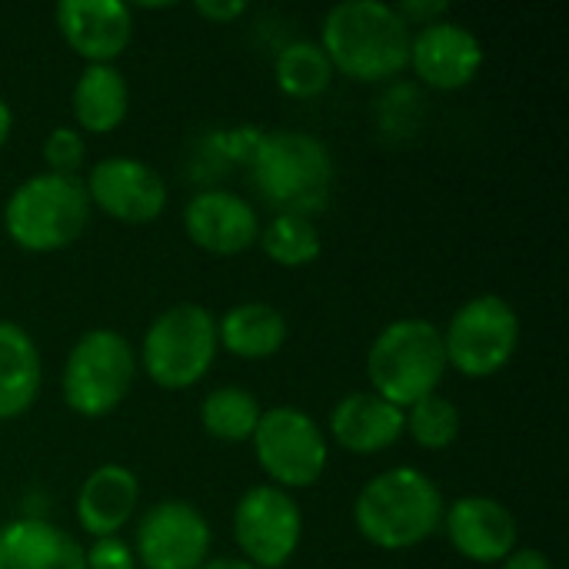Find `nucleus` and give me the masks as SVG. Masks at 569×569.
Instances as JSON below:
<instances>
[{
  "label": "nucleus",
  "mask_w": 569,
  "mask_h": 569,
  "mask_svg": "<svg viewBox=\"0 0 569 569\" xmlns=\"http://www.w3.org/2000/svg\"><path fill=\"white\" fill-rule=\"evenodd\" d=\"M413 30L383 0H343L320 23V47L333 67L357 83L393 80L410 63Z\"/></svg>",
  "instance_id": "f257e3e1"
},
{
  "label": "nucleus",
  "mask_w": 569,
  "mask_h": 569,
  "mask_svg": "<svg viewBox=\"0 0 569 569\" xmlns=\"http://www.w3.org/2000/svg\"><path fill=\"white\" fill-rule=\"evenodd\" d=\"M443 493L417 467H390L363 483L353 503L357 533L377 550H410L427 543L443 523Z\"/></svg>",
  "instance_id": "f03ea898"
},
{
  "label": "nucleus",
  "mask_w": 569,
  "mask_h": 569,
  "mask_svg": "<svg viewBox=\"0 0 569 569\" xmlns=\"http://www.w3.org/2000/svg\"><path fill=\"white\" fill-rule=\"evenodd\" d=\"M250 177L277 213L313 220L333 193V157L303 130H270L250 157Z\"/></svg>",
  "instance_id": "7ed1b4c3"
},
{
  "label": "nucleus",
  "mask_w": 569,
  "mask_h": 569,
  "mask_svg": "<svg viewBox=\"0 0 569 569\" xmlns=\"http://www.w3.org/2000/svg\"><path fill=\"white\" fill-rule=\"evenodd\" d=\"M447 370L443 333L423 317H400L387 323L367 350L370 393L400 410L433 397Z\"/></svg>",
  "instance_id": "20e7f679"
},
{
  "label": "nucleus",
  "mask_w": 569,
  "mask_h": 569,
  "mask_svg": "<svg viewBox=\"0 0 569 569\" xmlns=\"http://www.w3.org/2000/svg\"><path fill=\"white\" fill-rule=\"evenodd\" d=\"M90 220V197L80 177L33 173L3 207L7 237L27 253H57L80 240Z\"/></svg>",
  "instance_id": "39448f33"
},
{
  "label": "nucleus",
  "mask_w": 569,
  "mask_h": 569,
  "mask_svg": "<svg viewBox=\"0 0 569 569\" xmlns=\"http://www.w3.org/2000/svg\"><path fill=\"white\" fill-rule=\"evenodd\" d=\"M220 353L217 317L200 303H173L157 313L140 343V363L160 390L197 387Z\"/></svg>",
  "instance_id": "423d86ee"
},
{
  "label": "nucleus",
  "mask_w": 569,
  "mask_h": 569,
  "mask_svg": "<svg viewBox=\"0 0 569 569\" xmlns=\"http://www.w3.org/2000/svg\"><path fill=\"white\" fill-rule=\"evenodd\" d=\"M133 377H137V353L130 340L107 327L87 330L63 360V373H60L63 403L83 420L110 417L127 400Z\"/></svg>",
  "instance_id": "0eeeda50"
},
{
  "label": "nucleus",
  "mask_w": 569,
  "mask_h": 569,
  "mask_svg": "<svg viewBox=\"0 0 569 569\" xmlns=\"http://www.w3.org/2000/svg\"><path fill=\"white\" fill-rule=\"evenodd\" d=\"M443 333L447 367L467 380L497 377L520 350V313L497 293H477L453 310Z\"/></svg>",
  "instance_id": "6e6552de"
},
{
  "label": "nucleus",
  "mask_w": 569,
  "mask_h": 569,
  "mask_svg": "<svg viewBox=\"0 0 569 569\" xmlns=\"http://www.w3.org/2000/svg\"><path fill=\"white\" fill-rule=\"evenodd\" d=\"M250 443L260 470L280 490L313 487L330 463V440L323 427L297 407L263 410Z\"/></svg>",
  "instance_id": "1a4fd4ad"
},
{
  "label": "nucleus",
  "mask_w": 569,
  "mask_h": 569,
  "mask_svg": "<svg viewBox=\"0 0 569 569\" xmlns=\"http://www.w3.org/2000/svg\"><path fill=\"white\" fill-rule=\"evenodd\" d=\"M233 540L253 569H283L303 543V513L287 490L250 487L233 507Z\"/></svg>",
  "instance_id": "9d476101"
},
{
  "label": "nucleus",
  "mask_w": 569,
  "mask_h": 569,
  "mask_svg": "<svg viewBox=\"0 0 569 569\" xmlns=\"http://www.w3.org/2000/svg\"><path fill=\"white\" fill-rule=\"evenodd\" d=\"M210 523L187 500L153 503L133 533V557L143 569H200L210 560Z\"/></svg>",
  "instance_id": "9b49d317"
},
{
  "label": "nucleus",
  "mask_w": 569,
  "mask_h": 569,
  "mask_svg": "<svg viewBox=\"0 0 569 569\" xmlns=\"http://www.w3.org/2000/svg\"><path fill=\"white\" fill-rule=\"evenodd\" d=\"M90 207L120 223H153L170 200L163 177L137 157H103L83 177Z\"/></svg>",
  "instance_id": "f8f14e48"
},
{
  "label": "nucleus",
  "mask_w": 569,
  "mask_h": 569,
  "mask_svg": "<svg viewBox=\"0 0 569 569\" xmlns=\"http://www.w3.org/2000/svg\"><path fill=\"white\" fill-rule=\"evenodd\" d=\"M483 57L480 37L470 27L443 17L413 30L407 67H413L417 80L433 90H463L483 70Z\"/></svg>",
  "instance_id": "ddd939ff"
},
{
  "label": "nucleus",
  "mask_w": 569,
  "mask_h": 569,
  "mask_svg": "<svg viewBox=\"0 0 569 569\" xmlns=\"http://www.w3.org/2000/svg\"><path fill=\"white\" fill-rule=\"evenodd\" d=\"M183 230L187 240L213 257H237L247 253L260 237V217L247 197L233 190H200L183 207Z\"/></svg>",
  "instance_id": "4468645a"
},
{
  "label": "nucleus",
  "mask_w": 569,
  "mask_h": 569,
  "mask_svg": "<svg viewBox=\"0 0 569 569\" xmlns=\"http://www.w3.org/2000/svg\"><path fill=\"white\" fill-rule=\"evenodd\" d=\"M440 527L447 530L450 547L463 560L480 563V567L503 563L517 550V537H520V527H517V517L510 513V507L493 497H483V493L453 500L443 510Z\"/></svg>",
  "instance_id": "2eb2a0df"
},
{
  "label": "nucleus",
  "mask_w": 569,
  "mask_h": 569,
  "mask_svg": "<svg viewBox=\"0 0 569 569\" xmlns=\"http://www.w3.org/2000/svg\"><path fill=\"white\" fill-rule=\"evenodd\" d=\"M53 20L63 43L87 63H113L133 37V10L123 0H60Z\"/></svg>",
  "instance_id": "dca6fc26"
},
{
  "label": "nucleus",
  "mask_w": 569,
  "mask_h": 569,
  "mask_svg": "<svg viewBox=\"0 0 569 569\" xmlns=\"http://www.w3.org/2000/svg\"><path fill=\"white\" fill-rule=\"evenodd\" d=\"M140 507V480L123 463H103L77 490V523L90 540L120 537Z\"/></svg>",
  "instance_id": "f3484780"
},
{
  "label": "nucleus",
  "mask_w": 569,
  "mask_h": 569,
  "mask_svg": "<svg viewBox=\"0 0 569 569\" xmlns=\"http://www.w3.org/2000/svg\"><path fill=\"white\" fill-rule=\"evenodd\" d=\"M330 437L347 453L377 457L403 437V410L370 390H353L330 410Z\"/></svg>",
  "instance_id": "a211bd4d"
},
{
  "label": "nucleus",
  "mask_w": 569,
  "mask_h": 569,
  "mask_svg": "<svg viewBox=\"0 0 569 569\" xmlns=\"http://www.w3.org/2000/svg\"><path fill=\"white\" fill-rule=\"evenodd\" d=\"M0 569H87L83 547L50 520L20 517L0 527Z\"/></svg>",
  "instance_id": "6ab92c4d"
},
{
  "label": "nucleus",
  "mask_w": 569,
  "mask_h": 569,
  "mask_svg": "<svg viewBox=\"0 0 569 569\" xmlns=\"http://www.w3.org/2000/svg\"><path fill=\"white\" fill-rule=\"evenodd\" d=\"M73 117L80 133H113L130 113V87L117 63H87L73 83Z\"/></svg>",
  "instance_id": "aec40b11"
},
{
  "label": "nucleus",
  "mask_w": 569,
  "mask_h": 569,
  "mask_svg": "<svg viewBox=\"0 0 569 569\" xmlns=\"http://www.w3.org/2000/svg\"><path fill=\"white\" fill-rule=\"evenodd\" d=\"M217 343L240 360L277 357L287 343V317L263 300H247L217 317Z\"/></svg>",
  "instance_id": "412c9836"
},
{
  "label": "nucleus",
  "mask_w": 569,
  "mask_h": 569,
  "mask_svg": "<svg viewBox=\"0 0 569 569\" xmlns=\"http://www.w3.org/2000/svg\"><path fill=\"white\" fill-rule=\"evenodd\" d=\"M40 380L43 367L33 337L13 320H0V423L33 407Z\"/></svg>",
  "instance_id": "4be33fe9"
},
{
  "label": "nucleus",
  "mask_w": 569,
  "mask_h": 569,
  "mask_svg": "<svg viewBox=\"0 0 569 569\" xmlns=\"http://www.w3.org/2000/svg\"><path fill=\"white\" fill-rule=\"evenodd\" d=\"M260 400L243 387H217L200 403V427L220 443H247L260 423Z\"/></svg>",
  "instance_id": "5701e85b"
},
{
  "label": "nucleus",
  "mask_w": 569,
  "mask_h": 569,
  "mask_svg": "<svg viewBox=\"0 0 569 569\" xmlns=\"http://www.w3.org/2000/svg\"><path fill=\"white\" fill-rule=\"evenodd\" d=\"M277 87L293 100H313L330 90L333 67L317 40H293L277 53Z\"/></svg>",
  "instance_id": "b1692460"
},
{
  "label": "nucleus",
  "mask_w": 569,
  "mask_h": 569,
  "mask_svg": "<svg viewBox=\"0 0 569 569\" xmlns=\"http://www.w3.org/2000/svg\"><path fill=\"white\" fill-rule=\"evenodd\" d=\"M257 243L277 267H287V270L310 267L313 260H320V250H323L317 223L307 217H293V213H277L267 227H260Z\"/></svg>",
  "instance_id": "393cba45"
},
{
  "label": "nucleus",
  "mask_w": 569,
  "mask_h": 569,
  "mask_svg": "<svg viewBox=\"0 0 569 569\" xmlns=\"http://www.w3.org/2000/svg\"><path fill=\"white\" fill-rule=\"evenodd\" d=\"M463 430V417H460V407L440 393L413 403L403 410V433L413 437L417 447L423 450H447L457 443Z\"/></svg>",
  "instance_id": "a878e982"
},
{
  "label": "nucleus",
  "mask_w": 569,
  "mask_h": 569,
  "mask_svg": "<svg viewBox=\"0 0 569 569\" xmlns=\"http://www.w3.org/2000/svg\"><path fill=\"white\" fill-rule=\"evenodd\" d=\"M87 160V140L77 127H53L43 140V163L47 173L77 177V170Z\"/></svg>",
  "instance_id": "bb28decb"
},
{
  "label": "nucleus",
  "mask_w": 569,
  "mask_h": 569,
  "mask_svg": "<svg viewBox=\"0 0 569 569\" xmlns=\"http://www.w3.org/2000/svg\"><path fill=\"white\" fill-rule=\"evenodd\" d=\"M83 563L87 569H137V557L127 540L100 537V540H90V547L83 550Z\"/></svg>",
  "instance_id": "cd10ccee"
},
{
  "label": "nucleus",
  "mask_w": 569,
  "mask_h": 569,
  "mask_svg": "<svg viewBox=\"0 0 569 569\" xmlns=\"http://www.w3.org/2000/svg\"><path fill=\"white\" fill-rule=\"evenodd\" d=\"M397 7V13L407 20V27L413 30H420V27H427V23H437V20H443L447 17V3L443 0H403V3H393Z\"/></svg>",
  "instance_id": "c85d7f7f"
},
{
  "label": "nucleus",
  "mask_w": 569,
  "mask_h": 569,
  "mask_svg": "<svg viewBox=\"0 0 569 569\" xmlns=\"http://www.w3.org/2000/svg\"><path fill=\"white\" fill-rule=\"evenodd\" d=\"M193 10L200 17L213 20V23H230V20H237V17L247 13V3L243 0H197Z\"/></svg>",
  "instance_id": "c756f323"
},
{
  "label": "nucleus",
  "mask_w": 569,
  "mask_h": 569,
  "mask_svg": "<svg viewBox=\"0 0 569 569\" xmlns=\"http://www.w3.org/2000/svg\"><path fill=\"white\" fill-rule=\"evenodd\" d=\"M500 569H553L550 557L543 550H533V547H517Z\"/></svg>",
  "instance_id": "7c9ffc66"
},
{
  "label": "nucleus",
  "mask_w": 569,
  "mask_h": 569,
  "mask_svg": "<svg viewBox=\"0 0 569 569\" xmlns=\"http://www.w3.org/2000/svg\"><path fill=\"white\" fill-rule=\"evenodd\" d=\"M10 130H13V110H10V103L3 100V93H0V150L7 147Z\"/></svg>",
  "instance_id": "2f4dec72"
},
{
  "label": "nucleus",
  "mask_w": 569,
  "mask_h": 569,
  "mask_svg": "<svg viewBox=\"0 0 569 569\" xmlns=\"http://www.w3.org/2000/svg\"><path fill=\"white\" fill-rule=\"evenodd\" d=\"M200 569H253L247 560H233V557H217V560H207Z\"/></svg>",
  "instance_id": "473e14b6"
}]
</instances>
